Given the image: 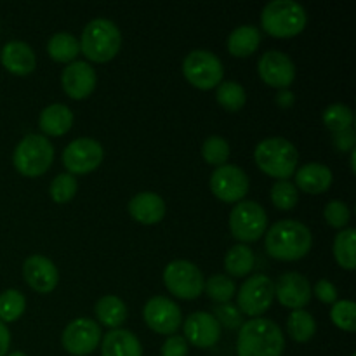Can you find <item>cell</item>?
<instances>
[{
    "label": "cell",
    "instance_id": "6da1fadb",
    "mask_svg": "<svg viewBox=\"0 0 356 356\" xmlns=\"http://www.w3.org/2000/svg\"><path fill=\"white\" fill-rule=\"evenodd\" d=\"M313 245L312 232L296 219H282L266 233L264 247L278 261H298L309 252Z\"/></svg>",
    "mask_w": 356,
    "mask_h": 356
},
{
    "label": "cell",
    "instance_id": "7a4b0ae2",
    "mask_svg": "<svg viewBox=\"0 0 356 356\" xmlns=\"http://www.w3.org/2000/svg\"><path fill=\"white\" fill-rule=\"evenodd\" d=\"M284 348V334L273 320L257 316L240 327L236 339L238 356H282Z\"/></svg>",
    "mask_w": 356,
    "mask_h": 356
},
{
    "label": "cell",
    "instance_id": "3957f363",
    "mask_svg": "<svg viewBox=\"0 0 356 356\" xmlns=\"http://www.w3.org/2000/svg\"><path fill=\"white\" fill-rule=\"evenodd\" d=\"M122 47V33L117 24L106 17L89 21L82 31L80 51L94 63H106L118 54Z\"/></svg>",
    "mask_w": 356,
    "mask_h": 356
},
{
    "label": "cell",
    "instance_id": "277c9868",
    "mask_svg": "<svg viewBox=\"0 0 356 356\" xmlns=\"http://www.w3.org/2000/svg\"><path fill=\"white\" fill-rule=\"evenodd\" d=\"M254 160L264 174L289 179L299 162L298 148L285 138H266L254 149Z\"/></svg>",
    "mask_w": 356,
    "mask_h": 356
},
{
    "label": "cell",
    "instance_id": "5b68a950",
    "mask_svg": "<svg viewBox=\"0 0 356 356\" xmlns=\"http://www.w3.org/2000/svg\"><path fill=\"white\" fill-rule=\"evenodd\" d=\"M306 23V9L296 0H273L266 3L261 14V24L271 37H296L305 30Z\"/></svg>",
    "mask_w": 356,
    "mask_h": 356
},
{
    "label": "cell",
    "instance_id": "8992f818",
    "mask_svg": "<svg viewBox=\"0 0 356 356\" xmlns=\"http://www.w3.org/2000/svg\"><path fill=\"white\" fill-rule=\"evenodd\" d=\"M54 160V146L45 136L28 134L17 143L13 153L14 167L26 177L42 176L47 172Z\"/></svg>",
    "mask_w": 356,
    "mask_h": 356
},
{
    "label": "cell",
    "instance_id": "52a82bcc",
    "mask_svg": "<svg viewBox=\"0 0 356 356\" xmlns=\"http://www.w3.org/2000/svg\"><path fill=\"white\" fill-rule=\"evenodd\" d=\"M183 73L191 86L202 90H209L222 82L225 68L218 56L212 54L211 51L197 49L184 58Z\"/></svg>",
    "mask_w": 356,
    "mask_h": 356
},
{
    "label": "cell",
    "instance_id": "ba28073f",
    "mask_svg": "<svg viewBox=\"0 0 356 356\" xmlns=\"http://www.w3.org/2000/svg\"><path fill=\"white\" fill-rule=\"evenodd\" d=\"M268 226V216L263 205L254 200H242L232 209L229 229L232 235L242 243L256 242L264 235Z\"/></svg>",
    "mask_w": 356,
    "mask_h": 356
},
{
    "label": "cell",
    "instance_id": "9c48e42d",
    "mask_svg": "<svg viewBox=\"0 0 356 356\" xmlns=\"http://www.w3.org/2000/svg\"><path fill=\"white\" fill-rule=\"evenodd\" d=\"M163 282L170 294L179 299H197L204 292V275L186 259L170 261L163 270Z\"/></svg>",
    "mask_w": 356,
    "mask_h": 356
},
{
    "label": "cell",
    "instance_id": "30bf717a",
    "mask_svg": "<svg viewBox=\"0 0 356 356\" xmlns=\"http://www.w3.org/2000/svg\"><path fill=\"white\" fill-rule=\"evenodd\" d=\"M275 298V284L266 275H254L247 278L240 287L236 301H238V309L245 315L257 316L263 315L271 306Z\"/></svg>",
    "mask_w": 356,
    "mask_h": 356
},
{
    "label": "cell",
    "instance_id": "8fae6325",
    "mask_svg": "<svg viewBox=\"0 0 356 356\" xmlns=\"http://www.w3.org/2000/svg\"><path fill=\"white\" fill-rule=\"evenodd\" d=\"M104 149L99 141L92 138L73 139L63 152V163L68 174H89L101 165Z\"/></svg>",
    "mask_w": 356,
    "mask_h": 356
},
{
    "label": "cell",
    "instance_id": "7c38bea8",
    "mask_svg": "<svg viewBox=\"0 0 356 356\" xmlns=\"http://www.w3.org/2000/svg\"><path fill=\"white\" fill-rule=\"evenodd\" d=\"M65 350L73 356H87L101 343V329L94 320L76 318L65 327L61 336Z\"/></svg>",
    "mask_w": 356,
    "mask_h": 356
},
{
    "label": "cell",
    "instance_id": "4fadbf2b",
    "mask_svg": "<svg viewBox=\"0 0 356 356\" xmlns=\"http://www.w3.org/2000/svg\"><path fill=\"white\" fill-rule=\"evenodd\" d=\"M211 190L219 200L232 204V202H242L249 191V177L238 165L218 167L211 176Z\"/></svg>",
    "mask_w": 356,
    "mask_h": 356
},
{
    "label": "cell",
    "instance_id": "5bb4252c",
    "mask_svg": "<svg viewBox=\"0 0 356 356\" xmlns=\"http://www.w3.org/2000/svg\"><path fill=\"white\" fill-rule=\"evenodd\" d=\"M143 316L149 329L163 336H172L179 329L183 320L179 306L163 296H155L149 299L143 309Z\"/></svg>",
    "mask_w": 356,
    "mask_h": 356
},
{
    "label": "cell",
    "instance_id": "9a60e30c",
    "mask_svg": "<svg viewBox=\"0 0 356 356\" xmlns=\"http://www.w3.org/2000/svg\"><path fill=\"white\" fill-rule=\"evenodd\" d=\"M259 76L263 82L270 87L277 89H289L296 79V66L292 59L285 52L280 51H268L261 56L259 65Z\"/></svg>",
    "mask_w": 356,
    "mask_h": 356
},
{
    "label": "cell",
    "instance_id": "2e32d148",
    "mask_svg": "<svg viewBox=\"0 0 356 356\" xmlns=\"http://www.w3.org/2000/svg\"><path fill=\"white\" fill-rule=\"evenodd\" d=\"M312 285L308 278L296 271L284 273L275 284V296L282 306L289 309H302L312 301Z\"/></svg>",
    "mask_w": 356,
    "mask_h": 356
},
{
    "label": "cell",
    "instance_id": "e0dca14e",
    "mask_svg": "<svg viewBox=\"0 0 356 356\" xmlns=\"http://www.w3.org/2000/svg\"><path fill=\"white\" fill-rule=\"evenodd\" d=\"M23 277L26 284L38 294H49L56 289L59 282V273L56 264L45 256H30L23 264Z\"/></svg>",
    "mask_w": 356,
    "mask_h": 356
},
{
    "label": "cell",
    "instance_id": "ac0fdd59",
    "mask_svg": "<svg viewBox=\"0 0 356 356\" xmlns=\"http://www.w3.org/2000/svg\"><path fill=\"white\" fill-rule=\"evenodd\" d=\"M184 339L197 348H212L221 337V325L207 312H195L184 320Z\"/></svg>",
    "mask_w": 356,
    "mask_h": 356
},
{
    "label": "cell",
    "instance_id": "d6986e66",
    "mask_svg": "<svg viewBox=\"0 0 356 356\" xmlns=\"http://www.w3.org/2000/svg\"><path fill=\"white\" fill-rule=\"evenodd\" d=\"M96 72L87 61H73L63 70L61 86L72 99H86L96 87Z\"/></svg>",
    "mask_w": 356,
    "mask_h": 356
},
{
    "label": "cell",
    "instance_id": "ffe728a7",
    "mask_svg": "<svg viewBox=\"0 0 356 356\" xmlns=\"http://www.w3.org/2000/svg\"><path fill=\"white\" fill-rule=\"evenodd\" d=\"M0 61L7 72L23 76L33 72L37 66V56L26 42L10 40L0 51Z\"/></svg>",
    "mask_w": 356,
    "mask_h": 356
},
{
    "label": "cell",
    "instance_id": "44dd1931",
    "mask_svg": "<svg viewBox=\"0 0 356 356\" xmlns=\"http://www.w3.org/2000/svg\"><path fill=\"white\" fill-rule=\"evenodd\" d=\"M129 214L141 225H156L165 216V202L153 191H141L129 202Z\"/></svg>",
    "mask_w": 356,
    "mask_h": 356
},
{
    "label": "cell",
    "instance_id": "7402d4cb",
    "mask_svg": "<svg viewBox=\"0 0 356 356\" xmlns=\"http://www.w3.org/2000/svg\"><path fill=\"white\" fill-rule=\"evenodd\" d=\"M332 170L318 162L306 163L296 170V188L312 195L323 193L332 186Z\"/></svg>",
    "mask_w": 356,
    "mask_h": 356
},
{
    "label": "cell",
    "instance_id": "603a6c76",
    "mask_svg": "<svg viewBox=\"0 0 356 356\" xmlns=\"http://www.w3.org/2000/svg\"><path fill=\"white\" fill-rule=\"evenodd\" d=\"M101 356H143V348L131 330L113 329L101 343Z\"/></svg>",
    "mask_w": 356,
    "mask_h": 356
},
{
    "label": "cell",
    "instance_id": "cb8c5ba5",
    "mask_svg": "<svg viewBox=\"0 0 356 356\" xmlns=\"http://www.w3.org/2000/svg\"><path fill=\"white\" fill-rule=\"evenodd\" d=\"M73 113L66 104L54 103L45 106L38 117V127L47 136H63L72 129Z\"/></svg>",
    "mask_w": 356,
    "mask_h": 356
},
{
    "label": "cell",
    "instance_id": "d4e9b609",
    "mask_svg": "<svg viewBox=\"0 0 356 356\" xmlns=\"http://www.w3.org/2000/svg\"><path fill=\"white\" fill-rule=\"evenodd\" d=\"M261 44V33L254 24H242V26L235 28L229 33L228 51L235 58H247V56L254 54Z\"/></svg>",
    "mask_w": 356,
    "mask_h": 356
},
{
    "label": "cell",
    "instance_id": "484cf974",
    "mask_svg": "<svg viewBox=\"0 0 356 356\" xmlns=\"http://www.w3.org/2000/svg\"><path fill=\"white\" fill-rule=\"evenodd\" d=\"M96 316L103 325L110 329H120L127 320V306L117 296H104L96 302Z\"/></svg>",
    "mask_w": 356,
    "mask_h": 356
},
{
    "label": "cell",
    "instance_id": "4316f807",
    "mask_svg": "<svg viewBox=\"0 0 356 356\" xmlns=\"http://www.w3.org/2000/svg\"><path fill=\"white\" fill-rule=\"evenodd\" d=\"M80 42L68 31H59L54 33L47 42V52L54 61L59 63H73L79 56Z\"/></svg>",
    "mask_w": 356,
    "mask_h": 356
},
{
    "label": "cell",
    "instance_id": "83f0119b",
    "mask_svg": "<svg viewBox=\"0 0 356 356\" xmlns=\"http://www.w3.org/2000/svg\"><path fill=\"white\" fill-rule=\"evenodd\" d=\"M254 263H256V257H254L252 249L245 243H238V245H233L232 249L226 252L225 257V268L228 271V275L232 277H245L252 271Z\"/></svg>",
    "mask_w": 356,
    "mask_h": 356
},
{
    "label": "cell",
    "instance_id": "f1b7e54d",
    "mask_svg": "<svg viewBox=\"0 0 356 356\" xmlns=\"http://www.w3.org/2000/svg\"><path fill=\"white\" fill-rule=\"evenodd\" d=\"M289 334L298 343H308L316 332V322L306 309H294L287 320Z\"/></svg>",
    "mask_w": 356,
    "mask_h": 356
},
{
    "label": "cell",
    "instance_id": "f546056e",
    "mask_svg": "<svg viewBox=\"0 0 356 356\" xmlns=\"http://www.w3.org/2000/svg\"><path fill=\"white\" fill-rule=\"evenodd\" d=\"M355 228H344L334 240V257L344 270H355Z\"/></svg>",
    "mask_w": 356,
    "mask_h": 356
},
{
    "label": "cell",
    "instance_id": "4dcf8cb0",
    "mask_svg": "<svg viewBox=\"0 0 356 356\" xmlns=\"http://www.w3.org/2000/svg\"><path fill=\"white\" fill-rule=\"evenodd\" d=\"M216 99H218V103L221 104L225 110L238 111L242 110L243 104H245L247 94H245V89H243L238 82L228 80V82H221L218 86Z\"/></svg>",
    "mask_w": 356,
    "mask_h": 356
},
{
    "label": "cell",
    "instance_id": "1f68e13d",
    "mask_svg": "<svg viewBox=\"0 0 356 356\" xmlns=\"http://www.w3.org/2000/svg\"><path fill=\"white\" fill-rule=\"evenodd\" d=\"M26 308V299L16 289H9L0 294V322H16Z\"/></svg>",
    "mask_w": 356,
    "mask_h": 356
},
{
    "label": "cell",
    "instance_id": "d6a6232c",
    "mask_svg": "<svg viewBox=\"0 0 356 356\" xmlns=\"http://www.w3.org/2000/svg\"><path fill=\"white\" fill-rule=\"evenodd\" d=\"M204 289L205 292H207L209 298H211L216 305L229 302L236 292L235 282L229 277H226V275H212V277L204 284Z\"/></svg>",
    "mask_w": 356,
    "mask_h": 356
},
{
    "label": "cell",
    "instance_id": "836d02e7",
    "mask_svg": "<svg viewBox=\"0 0 356 356\" xmlns=\"http://www.w3.org/2000/svg\"><path fill=\"white\" fill-rule=\"evenodd\" d=\"M299 191L296 184L289 179H278L271 186V202L280 211H292L298 205Z\"/></svg>",
    "mask_w": 356,
    "mask_h": 356
},
{
    "label": "cell",
    "instance_id": "e575fe53",
    "mask_svg": "<svg viewBox=\"0 0 356 356\" xmlns=\"http://www.w3.org/2000/svg\"><path fill=\"white\" fill-rule=\"evenodd\" d=\"M323 124L332 132H339L343 129L351 127L353 124V111L343 103H334L323 111Z\"/></svg>",
    "mask_w": 356,
    "mask_h": 356
},
{
    "label": "cell",
    "instance_id": "d590c367",
    "mask_svg": "<svg viewBox=\"0 0 356 356\" xmlns=\"http://www.w3.org/2000/svg\"><path fill=\"white\" fill-rule=\"evenodd\" d=\"M202 156L211 165H225L229 156V145L221 136H211L202 145Z\"/></svg>",
    "mask_w": 356,
    "mask_h": 356
},
{
    "label": "cell",
    "instance_id": "8d00e7d4",
    "mask_svg": "<svg viewBox=\"0 0 356 356\" xmlns=\"http://www.w3.org/2000/svg\"><path fill=\"white\" fill-rule=\"evenodd\" d=\"M76 190H79V183H76L75 176L72 174H59L54 177V181L51 183V198L58 204H66V202L72 200L75 197Z\"/></svg>",
    "mask_w": 356,
    "mask_h": 356
},
{
    "label": "cell",
    "instance_id": "74e56055",
    "mask_svg": "<svg viewBox=\"0 0 356 356\" xmlns=\"http://www.w3.org/2000/svg\"><path fill=\"white\" fill-rule=\"evenodd\" d=\"M330 318H332V322L336 323L339 329L346 330V332H355V302L350 301V299L336 301L332 305V309H330Z\"/></svg>",
    "mask_w": 356,
    "mask_h": 356
},
{
    "label": "cell",
    "instance_id": "f35d334b",
    "mask_svg": "<svg viewBox=\"0 0 356 356\" xmlns=\"http://www.w3.org/2000/svg\"><path fill=\"white\" fill-rule=\"evenodd\" d=\"M323 216H325V221L329 222L332 228L344 229L348 222H350L351 212L350 207H348L344 202L332 200L325 205V209H323Z\"/></svg>",
    "mask_w": 356,
    "mask_h": 356
},
{
    "label": "cell",
    "instance_id": "ab89813d",
    "mask_svg": "<svg viewBox=\"0 0 356 356\" xmlns=\"http://www.w3.org/2000/svg\"><path fill=\"white\" fill-rule=\"evenodd\" d=\"M219 325H225L226 329H238L243 325L242 312L232 302H225V305H216L214 313H212Z\"/></svg>",
    "mask_w": 356,
    "mask_h": 356
},
{
    "label": "cell",
    "instance_id": "60d3db41",
    "mask_svg": "<svg viewBox=\"0 0 356 356\" xmlns=\"http://www.w3.org/2000/svg\"><path fill=\"white\" fill-rule=\"evenodd\" d=\"M332 143L336 146V149H339L341 153L353 152L355 143H356V134L351 127L343 129L339 132H332Z\"/></svg>",
    "mask_w": 356,
    "mask_h": 356
},
{
    "label": "cell",
    "instance_id": "b9f144b4",
    "mask_svg": "<svg viewBox=\"0 0 356 356\" xmlns=\"http://www.w3.org/2000/svg\"><path fill=\"white\" fill-rule=\"evenodd\" d=\"M162 356H188V341L183 336H169L162 346Z\"/></svg>",
    "mask_w": 356,
    "mask_h": 356
},
{
    "label": "cell",
    "instance_id": "7bdbcfd3",
    "mask_svg": "<svg viewBox=\"0 0 356 356\" xmlns=\"http://www.w3.org/2000/svg\"><path fill=\"white\" fill-rule=\"evenodd\" d=\"M315 296L320 299V301L325 302V305H334V302L337 301L336 285H334L332 282L322 278V280H318L315 284Z\"/></svg>",
    "mask_w": 356,
    "mask_h": 356
},
{
    "label": "cell",
    "instance_id": "ee69618b",
    "mask_svg": "<svg viewBox=\"0 0 356 356\" xmlns=\"http://www.w3.org/2000/svg\"><path fill=\"white\" fill-rule=\"evenodd\" d=\"M294 101H296V96H294V92H292V90H289V89H280V90H278L277 104L280 108L287 110V108H291L292 104H294Z\"/></svg>",
    "mask_w": 356,
    "mask_h": 356
},
{
    "label": "cell",
    "instance_id": "f6af8a7d",
    "mask_svg": "<svg viewBox=\"0 0 356 356\" xmlns=\"http://www.w3.org/2000/svg\"><path fill=\"white\" fill-rule=\"evenodd\" d=\"M10 346V332L3 322H0V356H6Z\"/></svg>",
    "mask_w": 356,
    "mask_h": 356
},
{
    "label": "cell",
    "instance_id": "bcb514c9",
    "mask_svg": "<svg viewBox=\"0 0 356 356\" xmlns=\"http://www.w3.org/2000/svg\"><path fill=\"white\" fill-rule=\"evenodd\" d=\"M7 356H26L23 351H14V353H9Z\"/></svg>",
    "mask_w": 356,
    "mask_h": 356
},
{
    "label": "cell",
    "instance_id": "7dc6e473",
    "mask_svg": "<svg viewBox=\"0 0 356 356\" xmlns=\"http://www.w3.org/2000/svg\"><path fill=\"white\" fill-rule=\"evenodd\" d=\"M351 356H356V355H351Z\"/></svg>",
    "mask_w": 356,
    "mask_h": 356
}]
</instances>
